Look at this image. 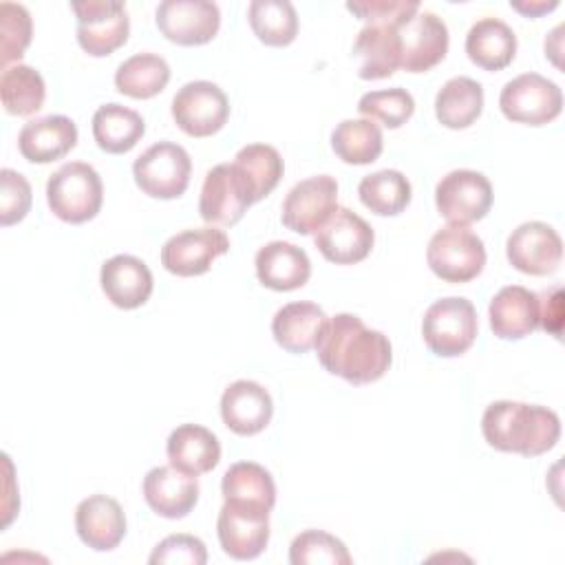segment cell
<instances>
[{"mask_svg": "<svg viewBox=\"0 0 565 565\" xmlns=\"http://www.w3.org/2000/svg\"><path fill=\"white\" fill-rule=\"evenodd\" d=\"M510 7L512 9H516L519 13H523V15H530V18H536V15H543V13H547V11H552V9H556L558 7V0H510Z\"/></svg>", "mask_w": 565, "mask_h": 565, "instance_id": "bcb514c9", "label": "cell"}, {"mask_svg": "<svg viewBox=\"0 0 565 565\" xmlns=\"http://www.w3.org/2000/svg\"><path fill=\"white\" fill-rule=\"evenodd\" d=\"M77 143V126L66 115H46L22 126L18 135L20 154L31 163H51Z\"/></svg>", "mask_w": 565, "mask_h": 565, "instance_id": "cb8c5ba5", "label": "cell"}, {"mask_svg": "<svg viewBox=\"0 0 565 565\" xmlns=\"http://www.w3.org/2000/svg\"><path fill=\"white\" fill-rule=\"evenodd\" d=\"M75 530L90 550L110 552L126 536V514L117 499L90 494L75 508Z\"/></svg>", "mask_w": 565, "mask_h": 565, "instance_id": "ffe728a7", "label": "cell"}, {"mask_svg": "<svg viewBox=\"0 0 565 565\" xmlns=\"http://www.w3.org/2000/svg\"><path fill=\"white\" fill-rule=\"evenodd\" d=\"M358 110L366 119H377L386 128H399L415 113V99L406 88H382L364 93L358 102Z\"/></svg>", "mask_w": 565, "mask_h": 565, "instance_id": "ab89813d", "label": "cell"}, {"mask_svg": "<svg viewBox=\"0 0 565 565\" xmlns=\"http://www.w3.org/2000/svg\"><path fill=\"white\" fill-rule=\"evenodd\" d=\"M46 201L60 221L73 225L86 223L102 210L104 185L93 166L68 161L49 177Z\"/></svg>", "mask_w": 565, "mask_h": 565, "instance_id": "3957f363", "label": "cell"}, {"mask_svg": "<svg viewBox=\"0 0 565 565\" xmlns=\"http://www.w3.org/2000/svg\"><path fill=\"white\" fill-rule=\"evenodd\" d=\"M563 324V291L554 287L539 296V327H543L552 335H561Z\"/></svg>", "mask_w": 565, "mask_h": 565, "instance_id": "f6af8a7d", "label": "cell"}, {"mask_svg": "<svg viewBox=\"0 0 565 565\" xmlns=\"http://www.w3.org/2000/svg\"><path fill=\"white\" fill-rule=\"evenodd\" d=\"M338 210V183L329 174L298 181L282 201V225L296 234H316Z\"/></svg>", "mask_w": 565, "mask_h": 565, "instance_id": "7c38bea8", "label": "cell"}, {"mask_svg": "<svg viewBox=\"0 0 565 565\" xmlns=\"http://www.w3.org/2000/svg\"><path fill=\"white\" fill-rule=\"evenodd\" d=\"M333 152L351 166L373 163L384 148V137L373 119H344L331 132Z\"/></svg>", "mask_w": 565, "mask_h": 565, "instance_id": "836d02e7", "label": "cell"}, {"mask_svg": "<svg viewBox=\"0 0 565 565\" xmlns=\"http://www.w3.org/2000/svg\"><path fill=\"white\" fill-rule=\"evenodd\" d=\"M247 18L254 35L267 46H287L298 35V13L289 0H252Z\"/></svg>", "mask_w": 565, "mask_h": 565, "instance_id": "d590c367", "label": "cell"}, {"mask_svg": "<svg viewBox=\"0 0 565 565\" xmlns=\"http://www.w3.org/2000/svg\"><path fill=\"white\" fill-rule=\"evenodd\" d=\"M347 9L364 20L366 24H393L402 26L408 18L419 11L415 0H353L347 2Z\"/></svg>", "mask_w": 565, "mask_h": 565, "instance_id": "7bdbcfd3", "label": "cell"}, {"mask_svg": "<svg viewBox=\"0 0 565 565\" xmlns=\"http://www.w3.org/2000/svg\"><path fill=\"white\" fill-rule=\"evenodd\" d=\"M143 499L159 516L183 519L199 501V481L174 466H157L143 477Z\"/></svg>", "mask_w": 565, "mask_h": 565, "instance_id": "44dd1931", "label": "cell"}, {"mask_svg": "<svg viewBox=\"0 0 565 565\" xmlns=\"http://www.w3.org/2000/svg\"><path fill=\"white\" fill-rule=\"evenodd\" d=\"M216 534L227 556L252 561L269 543V510L225 501L216 519Z\"/></svg>", "mask_w": 565, "mask_h": 565, "instance_id": "5bb4252c", "label": "cell"}, {"mask_svg": "<svg viewBox=\"0 0 565 565\" xmlns=\"http://www.w3.org/2000/svg\"><path fill=\"white\" fill-rule=\"evenodd\" d=\"M561 33H563V24L554 26V29L550 31V35L545 38V55H550V60H552L556 66H561V62H558V55H561Z\"/></svg>", "mask_w": 565, "mask_h": 565, "instance_id": "7dc6e473", "label": "cell"}, {"mask_svg": "<svg viewBox=\"0 0 565 565\" xmlns=\"http://www.w3.org/2000/svg\"><path fill=\"white\" fill-rule=\"evenodd\" d=\"M221 492L227 503L263 508L269 512L276 503V483L269 470L254 461L232 463L223 475Z\"/></svg>", "mask_w": 565, "mask_h": 565, "instance_id": "4dcf8cb0", "label": "cell"}, {"mask_svg": "<svg viewBox=\"0 0 565 565\" xmlns=\"http://www.w3.org/2000/svg\"><path fill=\"white\" fill-rule=\"evenodd\" d=\"M33 22L24 4L0 2V64L2 71L20 60L31 44Z\"/></svg>", "mask_w": 565, "mask_h": 565, "instance_id": "60d3db41", "label": "cell"}, {"mask_svg": "<svg viewBox=\"0 0 565 565\" xmlns=\"http://www.w3.org/2000/svg\"><path fill=\"white\" fill-rule=\"evenodd\" d=\"M143 117L121 104H104L93 115V137L95 143L110 154H124L137 146L143 137Z\"/></svg>", "mask_w": 565, "mask_h": 565, "instance_id": "f546056e", "label": "cell"}, {"mask_svg": "<svg viewBox=\"0 0 565 565\" xmlns=\"http://www.w3.org/2000/svg\"><path fill=\"white\" fill-rule=\"evenodd\" d=\"M505 254L514 269L530 276H547L561 265L563 241L552 225L527 221L512 230L505 241Z\"/></svg>", "mask_w": 565, "mask_h": 565, "instance_id": "e0dca14e", "label": "cell"}, {"mask_svg": "<svg viewBox=\"0 0 565 565\" xmlns=\"http://www.w3.org/2000/svg\"><path fill=\"white\" fill-rule=\"evenodd\" d=\"M490 329L501 340H521L539 327V294L523 285L501 287L488 307Z\"/></svg>", "mask_w": 565, "mask_h": 565, "instance_id": "7402d4cb", "label": "cell"}, {"mask_svg": "<svg viewBox=\"0 0 565 565\" xmlns=\"http://www.w3.org/2000/svg\"><path fill=\"white\" fill-rule=\"evenodd\" d=\"M170 82V66L157 53H135L115 71V86L121 95L132 99H148L159 95Z\"/></svg>", "mask_w": 565, "mask_h": 565, "instance_id": "d6a6232c", "label": "cell"}, {"mask_svg": "<svg viewBox=\"0 0 565 565\" xmlns=\"http://www.w3.org/2000/svg\"><path fill=\"white\" fill-rule=\"evenodd\" d=\"M399 26L393 24H366L353 44V55L362 60L358 75L362 79L391 77L402 64Z\"/></svg>", "mask_w": 565, "mask_h": 565, "instance_id": "83f0119b", "label": "cell"}, {"mask_svg": "<svg viewBox=\"0 0 565 565\" xmlns=\"http://www.w3.org/2000/svg\"><path fill=\"white\" fill-rule=\"evenodd\" d=\"M492 183L477 170H452L435 185L437 212L452 225L481 221L492 207Z\"/></svg>", "mask_w": 565, "mask_h": 565, "instance_id": "ba28073f", "label": "cell"}, {"mask_svg": "<svg viewBox=\"0 0 565 565\" xmlns=\"http://www.w3.org/2000/svg\"><path fill=\"white\" fill-rule=\"evenodd\" d=\"M166 452L170 466L194 477L210 472L221 461V444L216 435L199 424L177 426L166 441Z\"/></svg>", "mask_w": 565, "mask_h": 565, "instance_id": "4316f807", "label": "cell"}, {"mask_svg": "<svg viewBox=\"0 0 565 565\" xmlns=\"http://www.w3.org/2000/svg\"><path fill=\"white\" fill-rule=\"evenodd\" d=\"M148 561L152 565H203L207 550L205 543L192 534H170L157 543Z\"/></svg>", "mask_w": 565, "mask_h": 565, "instance_id": "ee69618b", "label": "cell"}, {"mask_svg": "<svg viewBox=\"0 0 565 565\" xmlns=\"http://www.w3.org/2000/svg\"><path fill=\"white\" fill-rule=\"evenodd\" d=\"M483 110V88L477 79L450 77L435 97V115L441 126L461 130L479 119Z\"/></svg>", "mask_w": 565, "mask_h": 565, "instance_id": "1f68e13d", "label": "cell"}, {"mask_svg": "<svg viewBox=\"0 0 565 565\" xmlns=\"http://www.w3.org/2000/svg\"><path fill=\"white\" fill-rule=\"evenodd\" d=\"M466 53L483 71H501L516 55V35L503 20L481 18L466 35Z\"/></svg>", "mask_w": 565, "mask_h": 565, "instance_id": "f1b7e54d", "label": "cell"}, {"mask_svg": "<svg viewBox=\"0 0 565 565\" xmlns=\"http://www.w3.org/2000/svg\"><path fill=\"white\" fill-rule=\"evenodd\" d=\"M71 9L77 18V42L88 55H110L128 40L130 20L124 2L79 0L73 2Z\"/></svg>", "mask_w": 565, "mask_h": 565, "instance_id": "9c48e42d", "label": "cell"}, {"mask_svg": "<svg viewBox=\"0 0 565 565\" xmlns=\"http://www.w3.org/2000/svg\"><path fill=\"white\" fill-rule=\"evenodd\" d=\"M234 166L247 181L254 203L265 199L278 185L285 170L280 152L267 143L243 146L234 157Z\"/></svg>", "mask_w": 565, "mask_h": 565, "instance_id": "74e56055", "label": "cell"}, {"mask_svg": "<svg viewBox=\"0 0 565 565\" xmlns=\"http://www.w3.org/2000/svg\"><path fill=\"white\" fill-rule=\"evenodd\" d=\"M481 433L501 452L536 457L556 446L561 419L552 408L539 404L499 399L483 411Z\"/></svg>", "mask_w": 565, "mask_h": 565, "instance_id": "7a4b0ae2", "label": "cell"}, {"mask_svg": "<svg viewBox=\"0 0 565 565\" xmlns=\"http://www.w3.org/2000/svg\"><path fill=\"white\" fill-rule=\"evenodd\" d=\"M99 282L106 298L119 309L141 307L154 287L148 265L130 254H117L102 265Z\"/></svg>", "mask_w": 565, "mask_h": 565, "instance_id": "603a6c76", "label": "cell"}, {"mask_svg": "<svg viewBox=\"0 0 565 565\" xmlns=\"http://www.w3.org/2000/svg\"><path fill=\"white\" fill-rule=\"evenodd\" d=\"M430 271L446 282H468L486 265L483 241L468 225H446L437 230L426 249Z\"/></svg>", "mask_w": 565, "mask_h": 565, "instance_id": "5b68a950", "label": "cell"}, {"mask_svg": "<svg viewBox=\"0 0 565 565\" xmlns=\"http://www.w3.org/2000/svg\"><path fill=\"white\" fill-rule=\"evenodd\" d=\"M192 159L174 141H157L132 163V177L139 190L152 199H177L188 190Z\"/></svg>", "mask_w": 565, "mask_h": 565, "instance_id": "8992f818", "label": "cell"}, {"mask_svg": "<svg viewBox=\"0 0 565 565\" xmlns=\"http://www.w3.org/2000/svg\"><path fill=\"white\" fill-rule=\"evenodd\" d=\"M479 331L475 305L459 296L435 300L422 320V335L426 347L441 358H457L466 353Z\"/></svg>", "mask_w": 565, "mask_h": 565, "instance_id": "277c9868", "label": "cell"}, {"mask_svg": "<svg viewBox=\"0 0 565 565\" xmlns=\"http://www.w3.org/2000/svg\"><path fill=\"white\" fill-rule=\"evenodd\" d=\"M172 117L185 135L210 137L225 126L230 102L223 88L214 82H188L172 97Z\"/></svg>", "mask_w": 565, "mask_h": 565, "instance_id": "30bf717a", "label": "cell"}, {"mask_svg": "<svg viewBox=\"0 0 565 565\" xmlns=\"http://www.w3.org/2000/svg\"><path fill=\"white\" fill-rule=\"evenodd\" d=\"M318 360L331 375L349 384H371L380 380L393 360L391 342L382 331L369 329L353 313L329 318L318 344Z\"/></svg>", "mask_w": 565, "mask_h": 565, "instance_id": "6da1fadb", "label": "cell"}, {"mask_svg": "<svg viewBox=\"0 0 565 565\" xmlns=\"http://www.w3.org/2000/svg\"><path fill=\"white\" fill-rule=\"evenodd\" d=\"M252 203L249 185L234 161L207 170L199 196V212L205 223L223 227L236 225Z\"/></svg>", "mask_w": 565, "mask_h": 565, "instance_id": "8fae6325", "label": "cell"}, {"mask_svg": "<svg viewBox=\"0 0 565 565\" xmlns=\"http://www.w3.org/2000/svg\"><path fill=\"white\" fill-rule=\"evenodd\" d=\"M347 545L324 530H305L289 545L291 565H349Z\"/></svg>", "mask_w": 565, "mask_h": 565, "instance_id": "f35d334b", "label": "cell"}, {"mask_svg": "<svg viewBox=\"0 0 565 565\" xmlns=\"http://www.w3.org/2000/svg\"><path fill=\"white\" fill-rule=\"evenodd\" d=\"M411 181L399 170H377L366 174L358 185L364 207L377 216H397L411 203Z\"/></svg>", "mask_w": 565, "mask_h": 565, "instance_id": "e575fe53", "label": "cell"}, {"mask_svg": "<svg viewBox=\"0 0 565 565\" xmlns=\"http://www.w3.org/2000/svg\"><path fill=\"white\" fill-rule=\"evenodd\" d=\"M31 185L24 174L2 168L0 172V223L4 227L22 221L31 207Z\"/></svg>", "mask_w": 565, "mask_h": 565, "instance_id": "b9f144b4", "label": "cell"}, {"mask_svg": "<svg viewBox=\"0 0 565 565\" xmlns=\"http://www.w3.org/2000/svg\"><path fill=\"white\" fill-rule=\"evenodd\" d=\"M46 86L40 71L26 64H13L0 75V99L9 115L29 117L44 104Z\"/></svg>", "mask_w": 565, "mask_h": 565, "instance_id": "8d00e7d4", "label": "cell"}, {"mask_svg": "<svg viewBox=\"0 0 565 565\" xmlns=\"http://www.w3.org/2000/svg\"><path fill=\"white\" fill-rule=\"evenodd\" d=\"M402 40V68L408 73H424L439 64L448 51V26L430 13L417 11L399 29Z\"/></svg>", "mask_w": 565, "mask_h": 565, "instance_id": "ac0fdd59", "label": "cell"}, {"mask_svg": "<svg viewBox=\"0 0 565 565\" xmlns=\"http://www.w3.org/2000/svg\"><path fill=\"white\" fill-rule=\"evenodd\" d=\"M154 15L159 31L181 46L205 44L221 26V11L210 0H163Z\"/></svg>", "mask_w": 565, "mask_h": 565, "instance_id": "9a60e30c", "label": "cell"}, {"mask_svg": "<svg viewBox=\"0 0 565 565\" xmlns=\"http://www.w3.org/2000/svg\"><path fill=\"white\" fill-rule=\"evenodd\" d=\"M313 243L327 260L335 265H353L371 254L375 234L360 214L349 207H338L313 234Z\"/></svg>", "mask_w": 565, "mask_h": 565, "instance_id": "2e32d148", "label": "cell"}, {"mask_svg": "<svg viewBox=\"0 0 565 565\" xmlns=\"http://www.w3.org/2000/svg\"><path fill=\"white\" fill-rule=\"evenodd\" d=\"M329 316L322 307L309 300H298L280 307L271 318L274 340L289 353H307L316 349Z\"/></svg>", "mask_w": 565, "mask_h": 565, "instance_id": "484cf974", "label": "cell"}, {"mask_svg": "<svg viewBox=\"0 0 565 565\" xmlns=\"http://www.w3.org/2000/svg\"><path fill=\"white\" fill-rule=\"evenodd\" d=\"M499 108L510 121L543 126L561 115L563 93L539 73H521L501 88Z\"/></svg>", "mask_w": 565, "mask_h": 565, "instance_id": "52a82bcc", "label": "cell"}, {"mask_svg": "<svg viewBox=\"0 0 565 565\" xmlns=\"http://www.w3.org/2000/svg\"><path fill=\"white\" fill-rule=\"evenodd\" d=\"M274 415V402L265 386L254 380H236L221 395L223 424L243 437L260 433Z\"/></svg>", "mask_w": 565, "mask_h": 565, "instance_id": "d6986e66", "label": "cell"}, {"mask_svg": "<svg viewBox=\"0 0 565 565\" xmlns=\"http://www.w3.org/2000/svg\"><path fill=\"white\" fill-rule=\"evenodd\" d=\"M227 234L214 225L183 230L163 243L161 265L174 276H201L218 256L227 254Z\"/></svg>", "mask_w": 565, "mask_h": 565, "instance_id": "4fadbf2b", "label": "cell"}, {"mask_svg": "<svg viewBox=\"0 0 565 565\" xmlns=\"http://www.w3.org/2000/svg\"><path fill=\"white\" fill-rule=\"evenodd\" d=\"M256 276L260 285L274 291H294L311 276L307 252L287 241H271L256 252Z\"/></svg>", "mask_w": 565, "mask_h": 565, "instance_id": "d4e9b609", "label": "cell"}]
</instances>
